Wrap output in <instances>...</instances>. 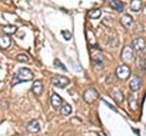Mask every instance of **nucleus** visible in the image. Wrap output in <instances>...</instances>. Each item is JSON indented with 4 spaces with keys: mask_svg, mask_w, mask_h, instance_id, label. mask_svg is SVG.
<instances>
[{
    "mask_svg": "<svg viewBox=\"0 0 146 136\" xmlns=\"http://www.w3.org/2000/svg\"><path fill=\"white\" fill-rule=\"evenodd\" d=\"M33 79V73L28 69V68H25V67H22L20 68V69L17 71V73L16 75L13 77V79H12V85H15L17 83H20V81H29Z\"/></svg>",
    "mask_w": 146,
    "mask_h": 136,
    "instance_id": "f257e3e1",
    "label": "nucleus"
},
{
    "mask_svg": "<svg viewBox=\"0 0 146 136\" xmlns=\"http://www.w3.org/2000/svg\"><path fill=\"white\" fill-rule=\"evenodd\" d=\"M116 74L121 80H127L128 78H129V75H130V69H129V67H128L127 65H121V66L117 67Z\"/></svg>",
    "mask_w": 146,
    "mask_h": 136,
    "instance_id": "f03ea898",
    "label": "nucleus"
},
{
    "mask_svg": "<svg viewBox=\"0 0 146 136\" xmlns=\"http://www.w3.org/2000/svg\"><path fill=\"white\" fill-rule=\"evenodd\" d=\"M51 83L57 88H66L70 84V79L67 77H62V75H54L51 79Z\"/></svg>",
    "mask_w": 146,
    "mask_h": 136,
    "instance_id": "7ed1b4c3",
    "label": "nucleus"
},
{
    "mask_svg": "<svg viewBox=\"0 0 146 136\" xmlns=\"http://www.w3.org/2000/svg\"><path fill=\"white\" fill-rule=\"evenodd\" d=\"M98 97H99V94L96 91V89H94V88L85 90L83 94V98L85 100V102H88V103H93Z\"/></svg>",
    "mask_w": 146,
    "mask_h": 136,
    "instance_id": "20e7f679",
    "label": "nucleus"
},
{
    "mask_svg": "<svg viewBox=\"0 0 146 136\" xmlns=\"http://www.w3.org/2000/svg\"><path fill=\"white\" fill-rule=\"evenodd\" d=\"M122 60L124 61L125 63H129L134 60V52H133V49H131L130 46H125L124 49L122 50Z\"/></svg>",
    "mask_w": 146,
    "mask_h": 136,
    "instance_id": "39448f33",
    "label": "nucleus"
},
{
    "mask_svg": "<svg viewBox=\"0 0 146 136\" xmlns=\"http://www.w3.org/2000/svg\"><path fill=\"white\" fill-rule=\"evenodd\" d=\"M50 101H51V106H52L54 110H58V108L63 105L62 98L58 96L57 94H55V92L51 95V100H50Z\"/></svg>",
    "mask_w": 146,
    "mask_h": 136,
    "instance_id": "423d86ee",
    "label": "nucleus"
},
{
    "mask_svg": "<svg viewBox=\"0 0 146 136\" xmlns=\"http://www.w3.org/2000/svg\"><path fill=\"white\" fill-rule=\"evenodd\" d=\"M27 131L31 134H36L40 131V124L38 120H32L28 123V125H27Z\"/></svg>",
    "mask_w": 146,
    "mask_h": 136,
    "instance_id": "0eeeda50",
    "label": "nucleus"
},
{
    "mask_svg": "<svg viewBox=\"0 0 146 136\" xmlns=\"http://www.w3.org/2000/svg\"><path fill=\"white\" fill-rule=\"evenodd\" d=\"M133 48L136 50V51H143L146 48V43L143 38H135L133 40Z\"/></svg>",
    "mask_w": 146,
    "mask_h": 136,
    "instance_id": "6e6552de",
    "label": "nucleus"
},
{
    "mask_svg": "<svg viewBox=\"0 0 146 136\" xmlns=\"http://www.w3.org/2000/svg\"><path fill=\"white\" fill-rule=\"evenodd\" d=\"M43 81L42 80H35L33 84V88H32V91L34 92L35 96H40L43 92Z\"/></svg>",
    "mask_w": 146,
    "mask_h": 136,
    "instance_id": "1a4fd4ad",
    "label": "nucleus"
},
{
    "mask_svg": "<svg viewBox=\"0 0 146 136\" xmlns=\"http://www.w3.org/2000/svg\"><path fill=\"white\" fill-rule=\"evenodd\" d=\"M133 17H131L130 15H128V13H125V15H123L122 16V18H121V23L122 26L124 27V28H130L131 24H133Z\"/></svg>",
    "mask_w": 146,
    "mask_h": 136,
    "instance_id": "9d476101",
    "label": "nucleus"
},
{
    "mask_svg": "<svg viewBox=\"0 0 146 136\" xmlns=\"http://www.w3.org/2000/svg\"><path fill=\"white\" fill-rule=\"evenodd\" d=\"M141 86V79L139 78V77H135V78H133L130 80L129 83V88L131 91H138V90L140 89Z\"/></svg>",
    "mask_w": 146,
    "mask_h": 136,
    "instance_id": "9b49d317",
    "label": "nucleus"
},
{
    "mask_svg": "<svg viewBox=\"0 0 146 136\" xmlns=\"http://www.w3.org/2000/svg\"><path fill=\"white\" fill-rule=\"evenodd\" d=\"M111 96H112V98L115 100V101H116L117 103H121V102H123V100H124V96H123V92L121 91L119 89H115V90H112Z\"/></svg>",
    "mask_w": 146,
    "mask_h": 136,
    "instance_id": "f8f14e48",
    "label": "nucleus"
},
{
    "mask_svg": "<svg viewBox=\"0 0 146 136\" xmlns=\"http://www.w3.org/2000/svg\"><path fill=\"white\" fill-rule=\"evenodd\" d=\"M11 45V39L7 35H0V49L6 50L10 48Z\"/></svg>",
    "mask_w": 146,
    "mask_h": 136,
    "instance_id": "ddd939ff",
    "label": "nucleus"
},
{
    "mask_svg": "<svg viewBox=\"0 0 146 136\" xmlns=\"http://www.w3.org/2000/svg\"><path fill=\"white\" fill-rule=\"evenodd\" d=\"M110 7L113 9L117 12H121L123 10V7H124V5H123V3L119 1V0H111L110 1Z\"/></svg>",
    "mask_w": 146,
    "mask_h": 136,
    "instance_id": "4468645a",
    "label": "nucleus"
},
{
    "mask_svg": "<svg viewBox=\"0 0 146 136\" xmlns=\"http://www.w3.org/2000/svg\"><path fill=\"white\" fill-rule=\"evenodd\" d=\"M141 9H143V3H141V0H131V3H130V10L131 11L139 12V11H141Z\"/></svg>",
    "mask_w": 146,
    "mask_h": 136,
    "instance_id": "2eb2a0df",
    "label": "nucleus"
},
{
    "mask_svg": "<svg viewBox=\"0 0 146 136\" xmlns=\"http://www.w3.org/2000/svg\"><path fill=\"white\" fill-rule=\"evenodd\" d=\"M88 16H89V18L98 20V18H100V16H101V10H100V9H93V10L89 11Z\"/></svg>",
    "mask_w": 146,
    "mask_h": 136,
    "instance_id": "dca6fc26",
    "label": "nucleus"
},
{
    "mask_svg": "<svg viewBox=\"0 0 146 136\" xmlns=\"http://www.w3.org/2000/svg\"><path fill=\"white\" fill-rule=\"evenodd\" d=\"M3 30H4L5 34H15L17 32V27L13 26V24H7V26L4 27Z\"/></svg>",
    "mask_w": 146,
    "mask_h": 136,
    "instance_id": "f3484780",
    "label": "nucleus"
},
{
    "mask_svg": "<svg viewBox=\"0 0 146 136\" xmlns=\"http://www.w3.org/2000/svg\"><path fill=\"white\" fill-rule=\"evenodd\" d=\"M60 112H61L62 116H70L71 113H72V107H71V105H68V103H65L63 106H61Z\"/></svg>",
    "mask_w": 146,
    "mask_h": 136,
    "instance_id": "a211bd4d",
    "label": "nucleus"
},
{
    "mask_svg": "<svg viewBox=\"0 0 146 136\" xmlns=\"http://www.w3.org/2000/svg\"><path fill=\"white\" fill-rule=\"evenodd\" d=\"M16 61L18 62H23V63H27L29 62V57L26 55V53H18V55L16 56Z\"/></svg>",
    "mask_w": 146,
    "mask_h": 136,
    "instance_id": "6ab92c4d",
    "label": "nucleus"
},
{
    "mask_svg": "<svg viewBox=\"0 0 146 136\" xmlns=\"http://www.w3.org/2000/svg\"><path fill=\"white\" fill-rule=\"evenodd\" d=\"M128 100H129L130 108L133 107V110H135L136 106H138V103H136V100H135V97H134V95H129V97H128Z\"/></svg>",
    "mask_w": 146,
    "mask_h": 136,
    "instance_id": "aec40b11",
    "label": "nucleus"
},
{
    "mask_svg": "<svg viewBox=\"0 0 146 136\" xmlns=\"http://www.w3.org/2000/svg\"><path fill=\"white\" fill-rule=\"evenodd\" d=\"M94 63H95V65H101V63H102V61H104V57L102 56H100V55H98V56H95L94 57Z\"/></svg>",
    "mask_w": 146,
    "mask_h": 136,
    "instance_id": "412c9836",
    "label": "nucleus"
},
{
    "mask_svg": "<svg viewBox=\"0 0 146 136\" xmlns=\"http://www.w3.org/2000/svg\"><path fill=\"white\" fill-rule=\"evenodd\" d=\"M54 63H55V66H57L58 68H60V69H62V71H65V72L67 71V69H66V67H65V66H63V65H62V63L60 62V60H57V58H56V60H55V61H54Z\"/></svg>",
    "mask_w": 146,
    "mask_h": 136,
    "instance_id": "4be33fe9",
    "label": "nucleus"
},
{
    "mask_svg": "<svg viewBox=\"0 0 146 136\" xmlns=\"http://www.w3.org/2000/svg\"><path fill=\"white\" fill-rule=\"evenodd\" d=\"M61 33H62L63 38H65L66 40H70V39L72 38V34H71V33H70V32H68V30H62Z\"/></svg>",
    "mask_w": 146,
    "mask_h": 136,
    "instance_id": "5701e85b",
    "label": "nucleus"
},
{
    "mask_svg": "<svg viewBox=\"0 0 146 136\" xmlns=\"http://www.w3.org/2000/svg\"><path fill=\"white\" fill-rule=\"evenodd\" d=\"M145 69H146V63H145Z\"/></svg>",
    "mask_w": 146,
    "mask_h": 136,
    "instance_id": "b1692460",
    "label": "nucleus"
}]
</instances>
